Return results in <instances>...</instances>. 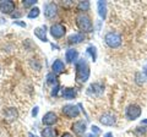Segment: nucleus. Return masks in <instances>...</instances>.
<instances>
[{
  "label": "nucleus",
  "mask_w": 147,
  "mask_h": 137,
  "mask_svg": "<svg viewBox=\"0 0 147 137\" xmlns=\"http://www.w3.org/2000/svg\"><path fill=\"white\" fill-rule=\"evenodd\" d=\"M76 80L79 82H86L90 77V66L85 59L76 61Z\"/></svg>",
  "instance_id": "1"
},
{
  "label": "nucleus",
  "mask_w": 147,
  "mask_h": 137,
  "mask_svg": "<svg viewBox=\"0 0 147 137\" xmlns=\"http://www.w3.org/2000/svg\"><path fill=\"white\" fill-rule=\"evenodd\" d=\"M76 25L77 27L84 32H92L93 31V25H92L91 19L85 13H79L76 16Z\"/></svg>",
  "instance_id": "2"
},
{
  "label": "nucleus",
  "mask_w": 147,
  "mask_h": 137,
  "mask_svg": "<svg viewBox=\"0 0 147 137\" xmlns=\"http://www.w3.org/2000/svg\"><path fill=\"white\" fill-rule=\"evenodd\" d=\"M104 40L108 47L110 48H118L121 44V37L117 32H108L104 37Z\"/></svg>",
  "instance_id": "3"
},
{
  "label": "nucleus",
  "mask_w": 147,
  "mask_h": 137,
  "mask_svg": "<svg viewBox=\"0 0 147 137\" xmlns=\"http://www.w3.org/2000/svg\"><path fill=\"white\" fill-rule=\"evenodd\" d=\"M61 111L64 115L69 119H74V118H77L80 115V110L77 109L76 105H74V104H66V105H64L61 108Z\"/></svg>",
  "instance_id": "4"
},
{
  "label": "nucleus",
  "mask_w": 147,
  "mask_h": 137,
  "mask_svg": "<svg viewBox=\"0 0 147 137\" xmlns=\"http://www.w3.org/2000/svg\"><path fill=\"white\" fill-rule=\"evenodd\" d=\"M125 115L129 120H135L141 115V108L137 104H130L125 110Z\"/></svg>",
  "instance_id": "5"
},
{
  "label": "nucleus",
  "mask_w": 147,
  "mask_h": 137,
  "mask_svg": "<svg viewBox=\"0 0 147 137\" xmlns=\"http://www.w3.org/2000/svg\"><path fill=\"white\" fill-rule=\"evenodd\" d=\"M66 33V28L65 26L61 24H54L52 27H50V34L53 36V38H63Z\"/></svg>",
  "instance_id": "6"
},
{
  "label": "nucleus",
  "mask_w": 147,
  "mask_h": 137,
  "mask_svg": "<svg viewBox=\"0 0 147 137\" xmlns=\"http://www.w3.org/2000/svg\"><path fill=\"white\" fill-rule=\"evenodd\" d=\"M58 13V6L54 3H45L44 4V16L47 19H54Z\"/></svg>",
  "instance_id": "7"
},
{
  "label": "nucleus",
  "mask_w": 147,
  "mask_h": 137,
  "mask_svg": "<svg viewBox=\"0 0 147 137\" xmlns=\"http://www.w3.org/2000/svg\"><path fill=\"white\" fill-rule=\"evenodd\" d=\"M86 122L84 120H79V121H75L74 124L71 125V130L74 131V134L76 136H82L86 132Z\"/></svg>",
  "instance_id": "8"
},
{
  "label": "nucleus",
  "mask_w": 147,
  "mask_h": 137,
  "mask_svg": "<svg viewBox=\"0 0 147 137\" xmlns=\"http://www.w3.org/2000/svg\"><path fill=\"white\" fill-rule=\"evenodd\" d=\"M58 121V116H57V114H55L54 111H48V113H45L44 114V116L42 119V122H43V125H47V126H52L54 125L55 122Z\"/></svg>",
  "instance_id": "9"
},
{
  "label": "nucleus",
  "mask_w": 147,
  "mask_h": 137,
  "mask_svg": "<svg viewBox=\"0 0 147 137\" xmlns=\"http://www.w3.org/2000/svg\"><path fill=\"white\" fill-rule=\"evenodd\" d=\"M99 121H100V124H103V125H105V126H112V125L115 124L117 119H115V116H114L113 114L105 113V114H103V115L100 116Z\"/></svg>",
  "instance_id": "10"
},
{
  "label": "nucleus",
  "mask_w": 147,
  "mask_h": 137,
  "mask_svg": "<svg viewBox=\"0 0 147 137\" xmlns=\"http://www.w3.org/2000/svg\"><path fill=\"white\" fill-rule=\"evenodd\" d=\"M15 10V3L13 1H1L0 3V12L3 13H11Z\"/></svg>",
  "instance_id": "11"
},
{
  "label": "nucleus",
  "mask_w": 147,
  "mask_h": 137,
  "mask_svg": "<svg viewBox=\"0 0 147 137\" xmlns=\"http://www.w3.org/2000/svg\"><path fill=\"white\" fill-rule=\"evenodd\" d=\"M34 36L39 40H42V42L47 43L48 42V38H47V27L42 26V27H37V28H34Z\"/></svg>",
  "instance_id": "12"
},
{
  "label": "nucleus",
  "mask_w": 147,
  "mask_h": 137,
  "mask_svg": "<svg viewBox=\"0 0 147 137\" xmlns=\"http://www.w3.org/2000/svg\"><path fill=\"white\" fill-rule=\"evenodd\" d=\"M79 58V52L76 49H67L65 52V59L67 62H74L76 61V59Z\"/></svg>",
  "instance_id": "13"
},
{
  "label": "nucleus",
  "mask_w": 147,
  "mask_h": 137,
  "mask_svg": "<svg viewBox=\"0 0 147 137\" xmlns=\"http://www.w3.org/2000/svg\"><path fill=\"white\" fill-rule=\"evenodd\" d=\"M52 70H53V74L55 75H59L65 70V65L61 60H55L53 64H52Z\"/></svg>",
  "instance_id": "14"
},
{
  "label": "nucleus",
  "mask_w": 147,
  "mask_h": 137,
  "mask_svg": "<svg viewBox=\"0 0 147 137\" xmlns=\"http://www.w3.org/2000/svg\"><path fill=\"white\" fill-rule=\"evenodd\" d=\"M61 95H63V98L64 99H66V100H71L76 97V89L75 88H64L61 91Z\"/></svg>",
  "instance_id": "15"
},
{
  "label": "nucleus",
  "mask_w": 147,
  "mask_h": 137,
  "mask_svg": "<svg viewBox=\"0 0 147 137\" xmlns=\"http://www.w3.org/2000/svg\"><path fill=\"white\" fill-rule=\"evenodd\" d=\"M103 85H100V83H92L90 86V88H88V93L90 94H94V95H98L100 93H103Z\"/></svg>",
  "instance_id": "16"
},
{
  "label": "nucleus",
  "mask_w": 147,
  "mask_h": 137,
  "mask_svg": "<svg viewBox=\"0 0 147 137\" xmlns=\"http://www.w3.org/2000/svg\"><path fill=\"white\" fill-rule=\"evenodd\" d=\"M85 39L84 33H72L71 36H69V43L70 44H76V43H81L82 40Z\"/></svg>",
  "instance_id": "17"
},
{
  "label": "nucleus",
  "mask_w": 147,
  "mask_h": 137,
  "mask_svg": "<svg viewBox=\"0 0 147 137\" xmlns=\"http://www.w3.org/2000/svg\"><path fill=\"white\" fill-rule=\"evenodd\" d=\"M97 7H98L99 16L104 20L105 17H107V3L105 1H98L97 3Z\"/></svg>",
  "instance_id": "18"
},
{
  "label": "nucleus",
  "mask_w": 147,
  "mask_h": 137,
  "mask_svg": "<svg viewBox=\"0 0 147 137\" xmlns=\"http://www.w3.org/2000/svg\"><path fill=\"white\" fill-rule=\"evenodd\" d=\"M42 137H57V130L53 127H45L40 132Z\"/></svg>",
  "instance_id": "19"
},
{
  "label": "nucleus",
  "mask_w": 147,
  "mask_h": 137,
  "mask_svg": "<svg viewBox=\"0 0 147 137\" xmlns=\"http://www.w3.org/2000/svg\"><path fill=\"white\" fill-rule=\"evenodd\" d=\"M5 118L9 119V120H13V119H16V118H17V111H16V109H13V108L6 109V111H5Z\"/></svg>",
  "instance_id": "20"
},
{
  "label": "nucleus",
  "mask_w": 147,
  "mask_h": 137,
  "mask_svg": "<svg viewBox=\"0 0 147 137\" xmlns=\"http://www.w3.org/2000/svg\"><path fill=\"white\" fill-rule=\"evenodd\" d=\"M86 52H87V54H88V55H91L92 60L96 61V59H97V49H96L94 45H90V47H87Z\"/></svg>",
  "instance_id": "21"
},
{
  "label": "nucleus",
  "mask_w": 147,
  "mask_h": 137,
  "mask_svg": "<svg viewBox=\"0 0 147 137\" xmlns=\"http://www.w3.org/2000/svg\"><path fill=\"white\" fill-rule=\"evenodd\" d=\"M90 1H80L77 5V10L79 11H88L90 10Z\"/></svg>",
  "instance_id": "22"
},
{
  "label": "nucleus",
  "mask_w": 147,
  "mask_h": 137,
  "mask_svg": "<svg viewBox=\"0 0 147 137\" xmlns=\"http://www.w3.org/2000/svg\"><path fill=\"white\" fill-rule=\"evenodd\" d=\"M39 13H40V11H39V9L38 7H33V9H31V11L28 12V19H36V17H38L39 16Z\"/></svg>",
  "instance_id": "23"
},
{
  "label": "nucleus",
  "mask_w": 147,
  "mask_h": 137,
  "mask_svg": "<svg viewBox=\"0 0 147 137\" xmlns=\"http://www.w3.org/2000/svg\"><path fill=\"white\" fill-rule=\"evenodd\" d=\"M47 82L48 83H55L57 85L58 82H57V76H55L54 74H48L47 75Z\"/></svg>",
  "instance_id": "24"
},
{
  "label": "nucleus",
  "mask_w": 147,
  "mask_h": 137,
  "mask_svg": "<svg viewBox=\"0 0 147 137\" xmlns=\"http://www.w3.org/2000/svg\"><path fill=\"white\" fill-rule=\"evenodd\" d=\"M146 132H147V127H145V126H139V127H136V134L139 135V136H144Z\"/></svg>",
  "instance_id": "25"
},
{
  "label": "nucleus",
  "mask_w": 147,
  "mask_h": 137,
  "mask_svg": "<svg viewBox=\"0 0 147 137\" xmlns=\"http://www.w3.org/2000/svg\"><path fill=\"white\" fill-rule=\"evenodd\" d=\"M22 4H24L25 7H30V6H32V5H36L37 1H36V0H25V1L22 3Z\"/></svg>",
  "instance_id": "26"
},
{
  "label": "nucleus",
  "mask_w": 147,
  "mask_h": 137,
  "mask_svg": "<svg viewBox=\"0 0 147 137\" xmlns=\"http://www.w3.org/2000/svg\"><path fill=\"white\" fill-rule=\"evenodd\" d=\"M59 88H60V86H59V83H57V85H55V87L52 89V92H50V94H52L53 97H55V95L58 94V92H59Z\"/></svg>",
  "instance_id": "27"
},
{
  "label": "nucleus",
  "mask_w": 147,
  "mask_h": 137,
  "mask_svg": "<svg viewBox=\"0 0 147 137\" xmlns=\"http://www.w3.org/2000/svg\"><path fill=\"white\" fill-rule=\"evenodd\" d=\"M91 130H92V134H94V135H98L99 132H100V130L98 129L97 126H92V127H91Z\"/></svg>",
  "instance_id": "28"
},
{
  "label": "nucleus",
  "mask_w": 147,
  "mask_h": 137,
  "mask_svg": "<svg viewBox=\"0 0 147 137\" xmlns=\"http://www.w3.org/2000/svg\"><path fill=\"white\" fill-rule=\"evenodd\" d=\"M136 79H137V83H144V76L141 77V74H137L136 75Z\"/></svg>",
  "instance_id": "29"
},
{
  "label": "nucleus",
  "mask_w": 147,
  "mask_h": 137,
  "mask_svg": "<svg viewBox=\"0 0 147 137\" xmlns=\"http://www.w3.org/2000/svg\"><path fill=\"white\" fill-rule=\"evenodd\" d=\"M13 25H18V26H21V27H26L25 22H20V21H13Z\"/></svg>",
  "instance_id": "30"
},
{
  "label": "nucleus",
  "mask_w": 147,
  "mask_h": 137,
  "mask_svg": "<svg viewBox=\"0 0 147 137\" xmlns=\"http://www.w3.org/2000/svg\"><path fill=\"white\" fill-rule=\"evenodd\" d=\"M60 137H74V136L70 134V132H64V134H63Z\"/></svg>",
  "instance_id": "31"
},
{
  "label": "nucleus",
  "mask_w": 147,
  "mask_h": 137,
  "mask_svg": "<svg viewBox=\"0 0 147 137\" xmlns=\"http://www.w3.org/2000/svg\"><path fill=\"white\" fill-rule=\"evenodd\" d=\"M20 16H21V12H16V13L13 12L12 15H11V17H12V19H15V17H20Z\"/></svg>",
  "instance_id": "32"
},
{
  "label": "nucleus",
  "mask_w": 147,
  "mask_h": 137,
  "mask_svg": "<svg viewBox=\"0 0 147 137\" xmlns=\"http://www.w3.org/2000/svg\"><path fill=\"white\" fill-rule=\"evenodd\" d=\"M37 114H38V107H36V108L33 109V111H32V115H33V116H36Z\"/></svg>",
  "instance_id": "33"
},
{
  "label": "nucleus",
  "mask_w": 147,
  "mask_h": 137,
  "mask_svg": "<svg viewBox=\"0 0 147 137\" xmlns=\"http://www.w3.org/2000/svg\"><path fill=\"white\" fill-rule=\"evenodd\" d=\"M103 137H113V134H112V132H107V134H105Z\"/></svg>",
  "instance_id": "34"
},
{
  "label": "nucleus",
  "mask_w": 147,
  "mask_h": 137,
  "mask_svg": "<svg viewBox=\"0 0 147 137\" xmlns=\"http://www.w3.org/2000/svg\"><path fill=\"white\" fill-rule=\"evenodd\" d=\"M86 137H98V135H94V134H88V135H86Z\"/></svg>",
  "instance_id": "35"
},
{
  "label": "nucleus",
  "mask_w": 147,
  "mask_h": 137,
  "mask_svg": "<svg viewBox=\"0 0 147 137\" xmlns=\"http://www.w3.org/2000/svg\"><path fill=\"white\" fill-rule=\"evenodd\" d=\"M28 137H38V136H37V135H33L32 132H30V134H28Z\"/></svg>",
  "instance_id": "36"
},
{
  "label": "nucleus",
  "mask_w": 147,
  "mask_h": 137,
  "mask_svg": "<svg viewBox=\"0 0 147 137\" xmlns=\"http://www.w3.org/2000/svg\"><path fill=\"white\" fill-rule=\"evenodd\" d=\"M142 124H146V125H147V119H145V120L141 121V125H142Z\"/></svg>",
  "instance_id": "37"
},
{
  "label": "nucleus",
  "mask_w": 147,
  "mask_h": 137,
  "mask_svg": "<svg viewBox=\"0 0 147 137\" xmlns=\"http://www.w3.org/2000/svg\"><path fill=\"white\" fill-rule=\"evenodd\" d=\"M145 75L147 76V65H146V67H145Z\"/></svg>",
  "instance_id": "38"
}]
</instances>
